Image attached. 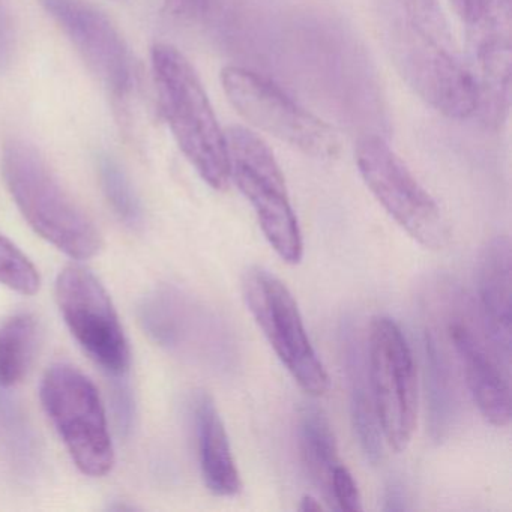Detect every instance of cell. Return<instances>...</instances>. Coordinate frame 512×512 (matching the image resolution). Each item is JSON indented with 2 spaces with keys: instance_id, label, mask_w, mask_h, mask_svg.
<instances>
[{
  "instance_id": "6da1fadb",
  "label": "cell",
  "mask_w": 512,
  "mask_h": 512,
  "mask_svg": "<svg viewBox=\"0 0 512 512\" xmlns=\"http://www.w3.org/2000/svg\"><path fill=\"white\" fill-rule=\"evenodd\" d=\"M380 34L400 76L455 121L475 115L476 89L439 0H376Z\"/></svg>"
},
{
  "instance_id": "7a4b0ae2",
  "label": "cell",
  "mask_w": 512,
  "mask_h": 512,
  "mask_svg": "<svg viewBox=\"0 0 512 512\" xmlns=\"http://www.w3.org/2000/svg\"><path fill=\"white\" fill-rule=\"evenodd\" d=\"M152 71L161 112L182 154L209 187L226 191L232 182L226 133L193 65L175 47L157 44Z\"/></svg>"
},
{
  "instance_id": "3957f363",
  "label": "cell",
  "mask_w": 512,
  "mask_h": 512,
  "mask_svg": "<svg viewBox=\"0 0 512 512\" xmlns=\"http://www.w3.org/2000/svg\"><path fill=\"white\" fill-rule=\"evenodd\" d=\"M2 173L17 208L41 238L74 260H89L100 253V230L64 190L34 145L8 140Z\"/></svg>"
},
{
  "instance_id": "277c9868",
  "label": "cell",
  "mask_w": 512,
  "mask_h": 512,
  "mask_svg": "<svg viewBox=\"0 0 512 512\" xmlns=\"http://www.w3.org/2000/svg\"><path fill=\"white\" fill-rule=\"evenodd\" d=\"M40 398L80 472L103 478L115 466V448L100 392L73 365L59 362L44 374Z\"/></svg>"
},
{
  "instance_id": "5b68a950",
  "label": "cell",
  "mask_w": 512,
  "mask_h": 512,
  "mask_svg": "<svg viewBox=\"0 0 512 512\" xmlns=\"http://www.w3.org/2000/svg\"><path fill=\"white\" fill-rule=\"evenodd\" d=\"M226 137L230 179L253 206L260 229L275 253L289 265H296L304 254V242L274 154L263 139L241 125L230 127Z\"/></svg>"
},
{
  "instance_id": "8992f818",
  "label": "cell",
  "mask_w": 512,
  "mask_h": 512,
  "mask_svg": "<svg viewBox=\"0 0 512 512\" xmlns=\"http://www.w3.org/2000/svg\"><path fill=\"white\" fill-rule=\"evenodd\" d=\"M221 85L233 109L257 130L316 160L340 154L337 133L262 74L232 65L221 73Z\"/></svg>"
},
{
  "instance_id": "52a82bcc",
  "label": "cell",
  "mask_w": 512,
  "mask_h": 512,
  "mask_svg": "<svg viewBox=\"0 0 512 512\" xmlns=\"http://www.w3.org/2000/svg\"><path fill=\"white\" fill-rule=\"evenodd\" d=\"M445 307V338L476 407L485 421L494 427H506L512 415L511 359L503 355L466 295L449 292Z\"/></svg>"
},
{
  "instance_id": "ba28073f",
  "label": "cell",
  "mask_w": 512,
  "mask_h": 512,
  "mask_svg": "<svg viewBox=\"0 0 512 512\" xmlns=\"http://www.w3.org/2000/svg\"><path fill=\"white\" fill-rule=\"evenodd\" d=\"M242 295L281 364L313 397L326 394L329 377L302 322L301 311L286 284L262 266L242 277Z\"/></svg>"
},
{
  "instance_id": "9c48e42d",
  "label": "cell",
  "mask_w": 512,
  "mask_h": 512,
  "mask_svg": "<svg viewBox=\"0 0 512 512\" xmlns=\"http://www.w3.org/2000/svg\"><path fill=\"white\" fill-rule=\"evenodd\" d=\"M368 382L383 440L401 452L409 446L418 418V382L412 349L400 325L388 316L371 322Z\"/></svg>"
},
{
  "instance_id": "30bf717a",
  "label": "cell",
  "mask_w": 512,
  "mask_h": 512,
  "mask_svg": "<svg viewBox=\"0 0 512 512\" xmlns=\"http://www.w3.org/2000/svg\"><path fill=\"white\" fill-rule=\"evenodd\" d=\"M355 158L368 190L401 229L430 250L448 245L451 233L436 200L382 137L359 140Z\"/></svg>"
},
{
  "instance_id": "8fae6325",
  "label": "cell",
  "mask_w": 512,
  "mask_h": 512,
  "mask_svg": "<svg viewBox=\"0 0 512 512\" xmlns=\"http://www.w3.org/2000/svg\"><path fill=\"white\" fill-rule=\"evenodd\" d=\"M56 302L82 349L107 373H127L130 343L109 293L88 268L73 263L62 269L56 280Z\"/></svg>"
},
{
  "instance_id": "7c38bea8",
  "label": "cell",
  "mask_w": 512,
  "mask_h": 512,
  "mask_svg": "<svg viewBox=\"0 0 512 512\" xmlns=\"http://www.w3.org/2000/svg\"><path fill=\"white\" fill-rule=\"evenodd\" d=\"M469 29L466 64L475 83V113L485 127L497 130L511 109L512 0H482Z\"/></svg>"
},
{
  "instance_id": "4fadbf2b",
  "label": "cell",
  "mask_w": 512,
  "mask_h": 512,
  "mask_svg": "<svg viewBox=\"0 0 512 512\" xmlns=\"http://www.w3.org/2000/svg\"><path fill=\"white\" fill-rule=\"evenodd\" d=\"M152 308L151 325L161 343L217 373H233L238 367L235 335L214 311L179 292L163 293Z\"/></svg>"
},
{
  "instance_id": "5bb4252c",
  "label": "cell",
  "mask_w": 512,
  "mask_h": 512,
  "mask_svg": "<svg viewBox=\"0 0 512 512\" xmlns=\"http://www.w3.org/2000/svg\"><path fill=\"white\" fill-rule=\"evenodd\" d=\"M92 73L116 97L131 88V59L118 29L85 0H40Z\"/></svg>"
},
{
  "instance_id": "9a60e30c",
  "label": "cell",
  "mask_w": 512,
  "mask_h": 512,
  "mask_svg": "<svg viewBox=\"0 0 512 512\" xmlns=\"http://www.w3.org/2000/svg\"><path fill=\"white\" fill-rule=\"evenodd\" d=\"M479 314L493 340L511 359L512 253L508 236L490 239L478 265Z\"/></svg>"
},
{
  "instance_id": "2e32d148",
  "label": "cell",
  "mask_w": 512,
  "mask_h": 512,
  "mask_svg": "<svg viewBox=\"0 0 512 512\" xmlns=\"http://www.w3.org/2000/svg\"><path fill=\"white\" fill-rule=\"evenodd\" d=\"M193 415L200 469L206 487L215 496H238L242 490L241 475L223 419L214 400L206 392H199L194 398Z\"/></svg>"
},
{
  "instance_id": "e0dca14e",
  "label": "cell",
  "mask_w": 512,
  "mask_h": 512,
  "mask_svg": "<svg viewBox=\"0 0 512 512\" xmlns=\"http://www.w3.org/2000/svg\"><path fill=\"white\" fill-rule=\"evenodd\" d=\"M446 338L436 326L424 329L425 391L427 422L434 442H445L460 419V394L452 370Z\"/></svg>"
},
{
  "instance_id": "ac0fdd59",
  "label": "cell",
  "mask_w": 512,
  "mask_h": 512,
  "mask_svg": "<svg viewBox=\"0 0 512 512\" xmlns=\"http://www.w3.org/2000/svg\"><path fill=\"white\" fill-rule=\"evenodd\" d=\"M341 346L346 365L347 382H349L350 415L353 430L358 437L359 446L370 463L379 464L383 460L382 430L374 409L368 382L367 361L361 347V341L355 337L352 328H344L341 332Z\"/></svg>"
},
{
  "instance_id": "d6986e66",
  "label": "cell",
  "mask_w": 512,
  "mask_h": 512,
  "mask_svg": "<svg viewBox=\"0 0 512 512\" xmlns=\"http://www.w3.org/2000/svg\"><path fill=\"white\" fill-rule=\"evenodd\" d=\"M298 443L302 463L314 484L328 493L332 472L343 463L328 416L313 404L302 407L298 422Z\"/></svg>"
},
{
  "instance_id": "ffe728a7",
  "label": "cell",
  "mask_w": 512,
  "mask_h": 512,
  "mask_svg": "<svg viewBox=\"0 0 512 512\" xmlns=\"http://www.w3.org/2000/svg\"><path fill=\"white\" fill-rule=\"evenodd\" d=\"M37 319L31 313L11 316L0 325V385H19L34 361L38 347Z\"/></svg>"
},
{
  "instance_id": "44dd1931",
  "label": "cell",
  "mask_w": 512,
  "mask_h": 512,
  "mask_svg": "<svg viewBox=\"0 0 512 512\" xmlns=\"http://www.w3.org/2000/svg\"><path fill=\"white\" fill-rule=\"evenodd\" d=\"M101 185L110 206L127 226H142V208L130 179L113 158L104 157L100 164Z\"/></svg>"
},
{
  "instance_id": "7402d4cb",
  "label": "cell",
  "mask_w": 512,
  "mask_h": 512,
  "mask_svg": "<svg viewBox=\"0 0 512 512\" xmlns=\"http://www.w3.org/2000/svg\"><path fill=\"white\" fill-rule=\"evenodd\" d=\"M0 284L26 296L35 295L41 286L34 263L4 235H0Z\"/></svg>"
},
{
  "instance_id": "603a6c76",
  "label": "cell",
  "mask_w": 512,
  "mask_h": 512,
  "mask_svg": "<svg viewBox=\"0 0 512 512\" xmlns=\"http://www.w3.org/2000/svg\"><path fill=\"white\" fill-rule=\"evenodd\" d=\"M326 497L337 505L340 511H361V494L350 470L343 463L332 472Z\"/></svg>"
},
{
  "instance_id": "cb8c5ba5",
  "label": "cell",
  "mask_w": 512,
  "mask_h": 512,
  "mask_svg": "<svg viewBox=\"0 0 512 512\" xmlns=\"http://www.w3.org/2000/svg\"><path fill=\"white\" fill-rule=\"evenodd\" d=\"M211 11V0H166L163 13L178 25L193 26L202 23Z\"/></svg>"
},
{
  "instance_id": "d4e9b609",
  "label": "cell",
  "mask_w": 512,
  "mask_h": 512,
  "mask_svg": "<svg viewBox=\"0 0 512 512\" xmlns=\"http://www.w3.org/2000/svg\"><path fill=\"white\" fill-rule=\"evenodd\" d=\"M13 28H11L10 14L4 0H0V68L8 64L13 53Z\"/></svg>"
},
{
  "instance_id": "484cf974",
  "label": "cell",
  "mask_w": 512,
  "mask_h": 512,
  "mask_svg": "<svg viewBox=\"0 0 512 512\" xmlns=\"http://www.w3.org/2000/svg\"><path fill=\"white\" fill-rule=\"evenodd\" d=\"M407 491L404 490L403 484L398 481H391L386 485L385 496H383V511L401 512L407 511Z\"/></svg>"
},
{
  "instance_id": "4316f807",
  "label": "cell",
  "mask_w": 512,
  "mask_h": 512,
  "mask_svg": "<svg viewBox=\"0 0 512 512\" xmlns=\"http://www.w3.org/2000/svg\"><path fill=\"white\" fill-rule=\"evenodd\" d=\"M449 2H451L458 17L467 25L478 17L482 8V0H449Z\"/></svg>"
},
{
  "instance_id": "83f0119b",
  "label": "cell",
  "mask_w": 512,
  "mask_h": 512,
  "mask_svg": "<svg viewBox=\"0 0 512 512\" xmlns=\"http://www.w3.org/2000/svg\"><path fill=\"white\" fill-rule=\"evenodd\" d=\"M323 506L320 500H317L313 496H304L299 505V511L310 512V511H322Z\"/></svg>"
}]
</instances>
